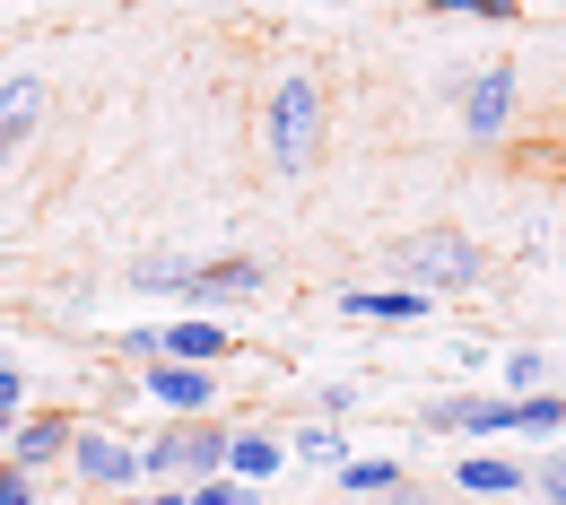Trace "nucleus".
<instances>
[{"label":"nucleus","instance_id":"nucleus-1","mask_svg":"<svg viewBox=\"0 0 566 505\" xmlns=\"http://www.w3.org/2000/svg\"><path fill=\"white\" fill-rule=\"evenodd\" d=\"M323 131H332V96H323V78L314 71H287L271 87V114H262V148H271V166L280 175H305L314 157H323Z\"/></svg>","mask_w":566,"mask_h":505},{"label":"nucleus","instance_id":"nucleus-2","mask_svg":"<svg viewBox=\"0 0 566 505\" xmlns=\"http://www.w3.org/2000/svg\"><path fill=\"white\" fill-rule=\"evenodd\" d=\"M227 419H166V428L140 444V480H210V471H227Z\"/></svg>","mask_w":566,"mask_h":505},{"label":"nucleus","instance_id":"nucleus-3","mask_svg":"<svg viewBox=\"0 0 566 505\" xmlns=\"http://www.w3.org/2000/svg\"><path fill=\"white\" fill-rule=\"evenodd\" d=\"M392 262H401V280H419L427 296H462L489 280V262H480V244L471 235H453V227H419V235H401L392 244Z\"/></svg>","mask_w":566,"mask_h":505},{"label":"nucleus","instance_id":"nucleus-4","mask_svg":"<svg viewBox=\"0 0 566 505\" xmlns=\"http://www.w3.org/2000/svg\"><path fill=\"white\" fill-rule=\"evenodd\" d=\"M184 296H192V314H210V305H253V296H271V271H262L253 253H210V262L184 271Z\"/></svg>","mask_w":566,"mask_h":505},{"label":"nucleus","instance_id":"nucleus-5","mask_svg":"<svg viewBox=\"0 0 566 505\" xmlns=\"http://www.w3.org/2000/svg\"><path fill=\"white\" fill-rule=\"evenodd\" d=\"M71 480L78 488H140V444L132 435H114V428H78L71 435Z\"/></svg>","mask_w":566,"mask_h":505},{"label":"nucleus","instance_id":"nucleus-6","mask_svg":"<svg viewBox=\"0 0 566 505\" xmlns=\"http://www.w3.org/2000/svg\"><path fill=\"white\" fill-rule=\"evenodd\" d=\"M140 392L175 419H210L218 410V366H184V358H148L140 366Z\"/></svg>","mask_w":566,"mask_h":505},{"label":"nucleus","instance_id":"nucleus-7","mask_svg":"<svg viewBox=\"0 0 566 505\" xmlns=\"http://www.w3.org/2000/svg\"><path fill=\"white\" fill-rule=\"evenodd\" d=\"M514 62H480V71L462 78V131L471 140H505V123H514Z\"/></svg>","mask_w":566,"mask_h":505},{"label":"nucleus","instance_id":"nucleus-8","mask_svg":"<svg viewBox=\"0 0 566 505\" xmlns=\"http://www.w3.org/2000/svg\"><path fill=\"white\" fill-rule=\"evenodd\" d=\"M427 435H471V444L514 435V401L505 392H444V401H427Z\"/></svg>","mask_w":566,"mask_h":505},{"label":"nucleus","instance_id":"nucleus-9","mask_svg":"<svg viewBox=\"0 0 566 505\" xmlns=\"http://www.w3.org/2000/svg\"><path fill=\"white\" fill-rule=\"evenodd\" d=\"M71 435H78V419H62V410L53 419H18L9 428V462L18 471H53V462H71Z\"/></svg>","mask_w":566,"mask_h":505},{"label":"nucleus","instance_id":"nucleus-10","mask_svg":"<svg viewBox=\"0 0 566 505\" xmlns=\"http://www.w3.org/2000/svg\"><path fill=\"white\" fill-rule=\"evenodd\" d=\"M44 105H53V87H44L35 71H9V78H0V148L35 140V123H44Z\"/></svg>","mask_w":566,"mask_h":505},{"label":"nucleus","instance_id":"nucleus-11","mask_svg":"<svg viewBox=\"0 0 566 505\" xmlns=\"http://www.w3.org/2000/svg\"><path fill=\"white\" fill-rule=\"evenodd\" d=\"M349 323H427V288H340Z\"/></svg>","mask_w":566,"mask_h":505},{"label":"nucleus","instance_id":"nucleus-12","mask_svg":"<svg viewBox=\"0 0 566 505\" xmlns=\"http://www.w3.org/2000/svg\"><path fill=\"white\" fill-rule=\"evenodd\" d=\"M453 488H462V497H523V462H505V453H462V462H453Z\"/></svg>","mask_w":566,"mask_h":505},{"label":"nucleus","instance_id":"nucleus-13","mask_svg":"<svg viewBox=\"0 0 566 505\" xmlns=\"http://www.w3.org/2000/svg\"><path fill=\"white\" fill-rule=\"evenodd\" d=\"M227 349H235V340H227V323H210V314H192V323L157 332V358H184V366H218Z\"/></svg>","mask_w":566,"mask_h":505},{"label":"nucleus","instance_id":"nucleus-14","mask_svg":"<svg viewBox=\"0 0 566 505\" xmlns=\"http://www.w3.org/2000/svg\"><path fill=\"white\" fill-rule=\"evenodd\" d=\"M280 462H287V444L271 428H235L227 435V471H235V480H271Z\"/></svg>","mask_w":566,"mask_h":505},{"label":"nucleus","instance_id":"nucleus-15","mask_svg":"<svg viewBox=\"0 0 566 505\" xmlns=\"http://www.w3.org/2000/svg\"><path fill=\"white\" fill-rule=\"evenodd\" d=\"M558 428H566V401H558V383H549V392H523V401H514V435H541V444H549Z\"/></svg>","mask_w":566,"mask_h":505},{"label":"nucleus","instance_id":"nucleus-16","mask_svg":"<svg viewBox=\"0 0 566 505\" xmlns=\"http://www.w3.org/2000/svg\"><path fill=\"white\" fill-rule=\"evenodd\" d=\"M523 392H549V358L541 349H505V401H523Z\"/></svg>","mask_w":566,"mask_h":505},{"label":"nucleus","instance_id":"nucleus-17","mask_svg":"<svg viewBox=\"0 0 566 505\" xmlns=\"http://www.w3.org/2000/svg\"><path fill=\"white\" fill-rule=\"evenodd\" d=\"M401 480V462H340V497H384Z\"/></svg>","mask_w":566,"mask_h":505},{"label":"nucleus","instance_id":"nucleus-18","mask_svg":"<svg viewBox=\"0 0 566 505\" xmlns=\"http://www.w3.org/2000/svg\"><path fill=\"white\" fill-rule=\"evenodd\" d=\"M523 497H549V505H566V444H558V453H541V462L523 471Z\"/></svg>","mask_w":566,"mask_h":505},{"label":"nucleus","instance_id":"nucleus-19","mask_svg":"<svg viewBox=\"0 0 566 505\" xmlns=\"http://www.w3.org/2000/svg\"><path fill=\"white\" fill-rule=\"evenodd\" d=\"M184 271H192L184 253H140L132 262V288H184Z\"/></svg>","mask_w":566,"mask_h":505},{"label":"nucleus","instance_id":"nucleus-20","mask_svg":"<svg viewBox=\"0 0 566 505\" xmlns=\"http://www.w3.org/2000/svg\"><path fill=\"white\" fill-rule=\"evenodd\" d=\"M192 505H253V480H235V471H210V480H192Z\"/></svg>","mask_w":566,"mask_h":505},{"label":"nucleus","instance_id":"nucleus-21","mask_svg":"<svg viewBox=\"0 0 566 505\" xmlns=\"http://www.w3.org/2000/svg\"><path fill=\"white\" fill-rule=\"evenodd\" d=\"M427 18H489V27H505L514 18V0H419Z\"/></svg>","mask_w":566,"mask_h":505},{"label":"nucleus","instance_id":"nucleus-22","mask_svg":"<svg viewBox=\"0 0 566 505\" xmlns=\"http://www.w3.org/2000/svg\"><path fill=\"white\" fill-rule=\"evenodd\" d=\"M18 410H27V375L0 358V444H9V428H18Z\"/></svg>","mask_w":566,"mask_h":505},{"label":"nucleus","instance_id":"nucleus-23","mask_svg":"<svg viewBox=\"0 0 566 505\" xmlns=\"http://www.w3.org/2000/svg\"><path fill=\"white\" fill-rule=\"evenodd\" d=\"M44 488H35V471H18V462H0V505H35Z\"/></svg>","mask_w":566,"mask_h":505},{"label":"nucleus","instance_id":"nucleus-24","mask_svg":"<svg viewBox=\"0 0 566 505\" xmlns=\"http://www.w3.org/2000/svg\"><path fill=\"white\" fill-rule=\"evenodd\" d=\"M296 453H305V462H340V428H305Z\"/></svg>","mask_w":566,"mask_h":505},{"label":"nucleus","instance_id":"nucleus-25","mask_svg":"<svg viewBox=\"0 0 566 505\" xmlns=\"http://www.w3.org/2000/svg\"><path fill=\"white\" fill-rule=\"evenodd\" d=\"M114 349H123V358H132V366H148V358H157V332H123Z\"/></svg>","mask_w":566,"mask_h":505},{"label":"nucleus","instance_id":"nucleus-26","mask_svg":"<svg viewBox=\"0 0 566 505\" xmlns=\"http://www.w3.org/2000/svg\"><path fill=\"white\" fill-rule=\"evenodd\" d=\"M375 505H427V497H419V488H410V480H392V488H384V497H375Z\"/></svg>","mask_w":566,"mask_h":505},{"label":"nucleus","instance_id":"nucleus-27","mask_svg":"<svg viewBox=\"0 0 566 505\" xmlns=\"http://www.w3.org/2000/svg\"><path fill=\"white\" fill-rule=\"evenodd\" d=\"M132 505H192V488H148V497H132Z\"/></svg>","mask_w":566,"mask_h":505},{"label":"nucleus","instance_id":"nucleus-28","mask_svg":"<svg viewBox=\"0 0 566 505\" xmlns=\"http://www.w3.org/2000/svg\"><path fill=\"white\" fill-rule=\"evenodd\" d=\"M9 157H18V148H0V175H9Z\"/></svg>","mask_w":566,"mask_h":505}]
</instances>
